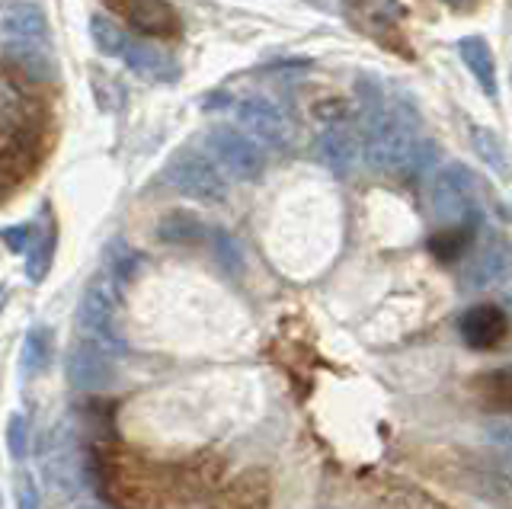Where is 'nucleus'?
<instances>
[{
    "instance_id": "nucleus-1",
    "label": "nucleus",
    "mask_w": 512,
    "mask_h": 509,
    "mask_svg": "<svg viewBox=\"0 0 512 509\" xmlns=\"http://www.w3.org/2000/svg\"><path fill=\"white\" fill-rule=\"evenodd\" d=\"M42 474L61 497H77L87 484V465L77 433L68 423H55L42 439Z\"/></svg>"
},
{
    "instance_id": "nucleus-2",
    "label": "nucleus",
    "mask_w": 512,
    "mask_h": 509,
    "mask_svg": "<svg viewBox=\"0 0 512 509\" xmlns=\"http://www.w3.org/2000/svg\"><path fill=\"white\" fill-rule=\"evenodd\" d=\"M429 202H432V215L442 228H452V225H461V221H471V218H480L477 212V180L471 167L464 164H448L436 173V180H432V193H429Z\"/></svg>"
},
{
    "instance_id": "nucleus-3",
    "label": "nucleus",
    "mask_w": 512,
    "mask_h": 509,
    "mask_svg": "<svg viewBox=\"0 0 512 509\" xmlns=\"http://www.w3.org/2000/svg\"><path fill=\"white\" fill-rule=\"evenodd\" d=\"M164 180L189 199H199L208 205H218L228 199V180L221 167L208 154L199 151H180L164 170Z\"/></svg>"
},
{
    "instance_id": "nucleus-4",
    "label": "nucleus",
    "mask_w": 512,
    "mask_h": 509,
    "mask_svg": "<svg viewBox=\"0 0 512 509\" xmlns=\"http://www.w3.org/2000/svg\"><path fill=\"white\" fill-rule=\"evenodd\" d=\"M80 324L87 330V340L112 349V353L125 349L119 327V289L109 276H100L87 285L84 298H80Z\"/></svg>"
},
{
    "instance_id": "nucleus-5",
    "label": "nucleus",
    "mask_w": 512,
    "mask_h": 509,
    "mask_svg": "<svg viewBox=\"0 0 512 509\" xmlns=\"http://www.w3.org/2000/svg\"><path fill=\"white\" fill-rule=\"evenodd\" d=\"M205 148L212 154V161L228 170L234 180L253 183L263 177L266 154L250 135L234 129V125H215V129L205 135Z\"/></svg>"
},
{
    "instance_id": "nucleus-6",
    "label": "nucleus",
    "mask_w": 512,
    "mask_h": 509,
    "mask_svg": "<svg viewBox=\"0 0 512 509\" xmlns=\"http://www.w3.org/2000/svg\"><path fill=\"white\" fill-rule=\"evenodd\" d=\"M68 378L77 391H109L119 381L116 353L93 340H77L68 353Z\"/></svg>"
},
{
    "instance_id": "nucleus-7",
    "label": "nucleus",
    "mask_w": 512,
    "mask_h": 509,
    "mask_svg": "<svg viewBox=\"0 0 512 509\" xmlns=\"http://www.w3.org/2000/svg\"><path fill=\"white\" fill-rule=\"evenodd\" d=\"M237 122L244 125V135H250L256 145L288 148L292 145V122L285 119L282 109L266 97H244L237 103Z\"/></svg>"
},
{
    "instance_id": "nucleus-8",
    "label": "nucleus",
    "mask_w": 512,
    "mask_h": 509,
    "mask_svg": "<svg viewBox=\"0 0 512 509\" xmlns=\"http://www.w3.org/2000/svg\"><path fill=\"white\" fill-rule=\"evenodd\" d=\"M317 157L336 177H349L362 157V138L359 129L349 122H330L317 138Z\"/></svg>"
},
{
    "instance_id": "nucleus-9",
    "label": "nucleus",
    "mask_w": 512,
    "mask_h": 509,
    "mask_svg": "<svg viewBox=\"0 0 512 509\" xmlns=\"http://www.w3.org/2000/svg\"><path fill=\"white\" fill-rule=\"evenodd\" d=\"M106 4L116 13H122V17L135 29H141V33L160 36V39L180 36V17H176V10L167 0H106Z\"/></svg>"
},
{
    "instance_id": "nucleus-10",
    "label": "nucleus",
    "mask_w": 512,
    "mask_h": 509,
    "mask_svg": "<svg viewBox=\"0 0 512 509\" xmlns=\"http://www.w3.org/2000/svg\"><path fill=\"white\" fill-rule=\"evenodd\" d=\"M506 314L496 308V305H474L461 314L458 321V330L464 343H468L471 349H493L500 346V340L506 337Z\"/></svg>"
},
{
    "instance_id": "nucleus-11",
    "label": "nucleus",
    "mask_w": 512,
    "mask_h": 509,
    "mask_svg": "<svg viewBox=\"0 0 512 509\" xmlns=\"http://www.w3.org/2000/svg\"><path fill=\"white\" fill-rule=\"evenodd\" d=\"M128 68H132L135 74L141 77H148V81H176L180 77V65L167 55V52H160L157 45H144V42H135V39H125V49L119 55Z\"/></svg>"
},
{
    "instance_id": "nucleus-12",
    "label": "nucleus",
    "mask_w": 512,
    "mask_h": 509,
    "mask_svg": "<svg viewBox=\"0 0 512 509\" xmlns=\"http://www.w3.org/2000/svg\"><path fill=\"white\" fill-rule=\"evenodd\" d=\"M4 55H7L26 77H32V81H42V84H45V81H55L58 65H55V58L48 55L45 42L10 39V42L4 45Z\"/></svg>"
},
{
    "instance_id": "nucleus-13",
    "label": "nucleus",
    "mask_w": 512,
    "mask_h": 509,
    "mask_svg": "<svg viewBox=\"0 0 512 509\" xmlns=\"http://www.w3.org/2000/svg\"><path fill=\"white\" fill-rule=\"evenodd\" d=\"M269 503V477L263 471H247L221 493L215 509H266Z\"/></svg>"
},
{
    "instance_id": "nucleus-14",
    "label": "nucleus",
    "mask_w": 512,
    "mask_h": 509,
    "mask_svg": "<svg viewBox=\"0 0 512 509\" xmlns=\"http://www.w3.org/2000/svg\"><path fill=\"white\" fill-rule=\"evenodd\" d=\"M0 33L10 36V39L45 42L48 20H45L42 7H36V4H13L0 13Z\"/></svg>"
},
{
    "instance_id": "nucleus-15",
    "label": "nucleus",
    "mask_w": 512,
    "mask_h": 509,
    "mask_svg": "<svg viewBox=\"0 0 512 509\" xmlns=\"http://www.w3.org/2000/svg\"><path fill=\"white\" fill-rule=\"evenodd\" d=\"M458 55H461L464 65H468V71L474 74V81L480 84V90L490 93V97H496V61H493L490 45L480 36H464L458 42Z\"/></svg>"
},
{
    "instance_id": "nucleus-16",
    "label": "nucleus",
    "mask_w": 512,
    "mask_h": 509,
    "mask_svg": "<svg viewBox=\"0 0 512 509\" xmlns=\"http://www.w3.org/2000/svg\"><path fill=\"white\" fill-rule=\"evenodd\" d=\"M509 269V247L506 241H490L484 250L477 253L468 266V282L474 289H487V285L500 282Z\"/></svg>"
},
{
    "instance_id": "nucleus-17",
    "label": "nucleus",
    "mask_w": 512,
    "mask_h": 509,
    "mask_svg": "<svg viewBox=\"0 0 512 509\" xmlns=\"http://www.w3.org/2000/svg\"><path fill=\"white\" fill-rule=\"evenodd\" d=\"M480 228V218H471V221H461V225H452V228H442L429 237V250L436 253L439 260L445 263H455L464 257V250L471 247L474 234Z\"/></svg>"
},
{
    "instance_id": "nucleus-18",
    "label": "nucleus",
    "mask_w": 512,
    "mask_h": 509,
    "mask_svg": "<svg viewBox=\"0 0 512 509\" xmlns=\"http://www.w3.org/2000/svg\"><path fill=\"white\" fill-rule=\"evenodd\" d=\"M157 237H160L164 244L192 247V244L208 241V228L202 225V218H196L192 212H170V215L157 225Z\"/></svg>"
},
{
    "instance_id": "nucleus-19",
    "label": "nucleus",
    "mask_w": 512,
    "mask_h": 509,
    "mask_svg": "<svg viewBox=\"0 0 512 509\" xmlns=\"http://www.w3.org/2000/svg\"><path fill=\"white\" fill-rule=\"evenodd\" d=\"M23 372L32 378V375H42L48 365H52V330L48 327H36L26 333L23 340Z\"/></svg>"
},
{
    "instance_id": "nucleus-20",
    "label": "nucleus",
    "mask_w": 512,
    "mask_h": 509,
    "mask_svg": "<svg viewBox=\"0 0 512 509\" xmlns=\"http://www.w3.org/2000/svg\"><path fill=\"white\" fill-rule=\"evenodd\" d=\"M55 247H58V234L55 231L39 234V241L29 247V253H26V276H29L32 285L45 282L48 269H52V260H55Z\"/></svg>"
},
{
    "instance_id": "nucleus-21",
    "label": "nucleus",
    "mask_w": 512,
    "mask_h": 509,
    "mask_svg": "<svg viewBox=\"0 0 512 509\" xmlns=\"http://www.w3.org/2000/svg\"><path fill=\"white\" fill-rule=\"evenodd\" d=\"M208 241H212V250H215L218 263L228 269L231 276L244 273V250H240V241H237L234 234L218 228V231H208Z\"/></svg>"
},
{
    "instance_id": "nucleus-22",
    "label": "nucleus",
    "mask_w": 512,
    "mask_h": 509,
    "mask_svg": "<svg viewBox=\"0 0 512 509\" xmlns=\"http://www.w3.org/2000/svg\"><path fill=\"white\" fill-rule=\"evenodd\" d=\"M471 145H474V151L480 154V161H484L490 170L506 173V151H503V141L496 138V132L474 125V129H471Z\"/></svg>"
},
{
    "instance_id": "nucleus-23",
    "label": "nucleus",
    "mask_w": 512,
    "mask_h": 509,
    "mask_svg": "<svg viewBox=\"0 0 512 509\" xmlns=\"http://www.w3.org/2000/svg\"><path fill=\"white\" fill-rule=\"evenodd\" d=\"M90 36H93V45H96V49H100L103 55H112V58H119V55H122L125 39H128L116 23L103 17V13H96V17L90 20Z\"/></svg>"
},
{
    "instance_id": "nucleus-24",
    "label": "nucleus",
    "mask_w": 512,
    "mask_h": 509,
    "mask_svg": "<svg viewBox=\"0 0 512 509\" xmlns=\"http://www.w3.org/2000/svg\"><path fill=\"white\" fill-rule=\"evenodd\" d=\"M436 157H439V145L436 141H429V138H420L413 145L410 157H407V167L400 177H423L426 170H432V164H436Z\"/></svg>"
},
{
    "instance_id": "nucleus-25",
    "label": "nucleus",
    "mask_w": 512,
    "mask_h": 509,
    "mask_svg": "<svg viewBox=\"0 0 512 509\" xmlns=\"http://www.w3.org/2000/svg\"><path fill=\"white\" fill-rule=\"evenodd\" d=\"M7 449L16 461H23L29 455V423L23 413H13L7 423Z\"/></svg>"
},
{
    "instance_id": "nucleus-26",
    "label": "nucleus",
    "mask_w": 512,
    "mask_h": 509,
    "mask_svg": "<svg viewBox=\"0 0 512 509\" xmlns=\"http://www.w3.org/2000/svg\"><path fill=\"white\" fill-rule=\"evenodd\" d=\"M13 493H16V506L20 509H42V493H39L29 471H16Z\"/></svg>"
},
{
    "instance_id": "nucleus-27",
    "label": "nucleus",
    "mask_w": 512,
    "mask_h": 509,
    "mask_svg": "<svg viewBox=\"0 0 512 509\" xmlns=\"http://www.w3.org/2000/svg\"><path fill=\"white\" fill-rule=\"evenodd\" d=\"M4 244L13 250V253H23V250H29L32 244L39 241V234H36V225H13V228H7L4 234Z\"/></svg>"
},
{
    "instance_id": "nucleus-28",
    "label": "nucleus",
    "mask_w": 512,
    "mask_h": 509,
    "mask_svg": "<svg viewBox=\"0 0 512 509\" xmlns=\"http://www.w3.org/2000/svg\"><path fill=\"white\" fill-rule=\"evenodd\" d=\"M445 7H455V10H461V7H471L474 0H442Z\"/></svg>"
},
{
    "instance_id": "nucleus-29",
    "label": "nucleus",
    "mask_w": 512,
    "mask_h": 509,
    "mask_svg": "<svg viewBox=\"0 0 512 509\" xmlns=\"http://www.w3.org/2000/svg\"><path fill=\"white\" fill-rule=\"evenodd\" d=\"M4 301H7V285L0 282V308H4Z\"/></svg>"
}]
</instances>
